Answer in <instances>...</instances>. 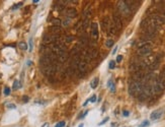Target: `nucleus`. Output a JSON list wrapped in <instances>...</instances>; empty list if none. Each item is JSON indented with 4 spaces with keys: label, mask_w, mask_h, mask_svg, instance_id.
<instances>
[{
    "label": "nucleus",
    "mask_w": 165,
    "mask_h": 127,
    "mask_svg": "<svg viewBox=\"0 0 165 127\" xmlns=\"http://www.w3.org/2000/svg\"><path fill=\"white\" fill-rule=\"evenodd\" d=\"M152 43L151 42H144L141 41V43L138 45V49H137V55L142 58L148 56L149 54L152 53Z\"/></svg>",
    "instance_id": "obj_1"
},
{
    "label": "nucleus",
    "mask_w": 165,
    "mask_h": 127,
    "mask_svg": "<svg viewBox=\"0 0 165 127\" xmlns=\"http://www.w3.org/2000/svg\"><path fill=\"white\" fill-rule=\"evenodd\" d=\"M142 89H143L142 82L132 80V79L129 82V94L132 97H134V98H138L139 95L142 93Z\"/></svg>",
    "instance_id": "obj_2"
},
{
    "label": "nucleus",
    "mask_w": 165,
    "mask_h": 127,
    "mask_svg": "<svg viewBox=\"0 0 165 127\" xmlns=\"http://www.w3.org/2000/svg\"><path fill=\"white\" fill-rule=\"evenodd\" d=\"M118 9H119V13H120L121 16H130L132 10H131L130 6H129L128 2L127 1H119L118 2Z\"/></svg>",
    "instance_id": "obj_3"
},
{
    "label": "nucleus",
    "mask_w": 165,
    "mask_h": 127,
    "mask_svg": "<svg viewBox=\"0 0 165 127\" xmlns=\"http://www.w3.org/2000/svg\"><path fill=\"white\" fill-rule=\"evenodd\" d=\"M150 16H151V19H152L153 21H154L155 23H156L157 25H159V27L165 25V15L163 14L162 12L153 13V14H151Z\"/></svg>",
    "instance_id": "obj_4"
},
{
    "label": "nucleus",
    "mask_w": 165,
    "mask_h": 127,
    "mask_svg": "<svg viewBox=\"0 0 165 127\" xmlns=\"http://www.w3.org/2000/svg\"><path fill=\"white\" fill-rule=\"evenodd\" d=\"M112 23L115 25V27H117V30L121 31L123 27V21H122V16L120 15L119 12H115L112 15Z\"/></svg>",
    "instance_id": "obj_5"
},
{
    "label": "nucleus",
    "mask_w": 165,
    "mask_h": 127,
    "mask_svg": "<svg viewBox=\"0 0 165 127\" xmlns=\"http://www.w3.org/2000/svg\"><path fill=\"white\" fill-rule=\"evenodd\" d=\"M87 63L85 62L84 60H81L80 63H79L78 65V69H77V71H78V75L80 77H82L84 74H86L87 72Z\"/></svg>",
    "instance_id": "obj_6"
},
{
    "label": "nucleus",
    "mask_w": 165,
    "mask_h": 127,
    "mask_svg": "<svg viewBox=\"0 0 165 127\" xmlns=\"http://www.w3.org/2000/svg\"><path fill=\"white\" fill-rule=\"evenodd\" d=\"M91 37H92V41H97L99 37L98 34V25L96 23H91Z\"/></svg>",
    "instance_id": "obj_7"
},
{
    "label": "nucleus",
    "mask_w": 165,
    "mask_h": 127,
    "mask_svg": "<svg viewBox=\"0 0 165 127\" xmlns=\"http://www.w3.org/2000/svg\"><path fill=\"white\" fill-rule=\"evenodd\" d=\"M163 114V110L162 109H159V110H155L154 112L151 113V116H150V119L152 121H155V120H158L159 118H161Z\"/></svg>",
    "instance_id": "obj_8"
},
{
    "label": "nucleus",
    "mask_w": 165,
    "mask_h": 127,
    "mask_svg": "<svg viewBox=\"0 0 165 127\" xmlns=\"http://www.w3.org/2000/svg\"><path fill=\"white\" fill-rule=\"evenodd\" d=\"M106 33L108 36H115L117 33H118V30H117V27H115V25L112 23V21L109 23V27H108V29H107Z\"/></svg>",
    "instance_id": "obj_9"
},
{
    "label": "nucleus",
    "mask_w": 165,
    "mask_h": 127,
    "mask_svg": "<svg viewBox=\"0 0 165 127\" xmlns=\"http://www.w3.org/2000/svg\"><path fill=\"white\" fill-rule=\"evenodd\" d=\"M109 23H110V21H109V19L107 16L104 17V19H102V21H101V23H100L102 31H104V32L107 31V29H108V27H109Z\"/></svg>",
    "instance_id": "obj_10"
},
{
    "label": "nucleus",
    "mask_w": 165,
    "mask_h": 127,
    "mask_svg": "<svg viewBox=\"0 0 165 127\" xmlns=\"http://www.w3.org/2000/svg\"><path fill=\"white\" fill-rule=\"evenodd\" d=\"M158 79L159 81H160V83L162 84L163 89L165 90V68L163 69L162 71H161V73L158 75Z\"/></svg>",
    "instance_id": "obj_11"
},
{
    "label": "nucleus",
    "mask_w": 165,
    "mask_h": 127,
    "mask_svg": "<svg viewBox=\"0 0 165 127\" xmlns=\"http://www.w3.org/2000/svg\"><path fill=\"white\" fill-rule=\"evenodd\" d=\"M66 15H67V17H70V19L75 17L77 15L76 9H75V8H68L66 10Z\"/></svg>",
    "instance_id": "obj_12"
},
{
    "label": "nucleus",
    "mask_w": 165,
    "mask_h": 127,
    "mask_svg": "<svg viewBox=\"0 0 165 127\" xmlns=\"http://www.w3.org/2000/svg\"><path fill=\"white\" fill-rule=\"evenodd\" d=\"M98 81H99L98 77H95V78H93L92 80H91V82H90V86H91V89L95 90V89L97 88V86H98Z\"/></svg>",
    "instance_id": "obj_13"
},
{
    "label": "nucleus",
    "mask_w": 165,
    "mask_h": 127,
    "mask_svg": "<svg viewBox=\"0 0 165 127\" xmlns=\"http://www.w3.org/2000/svg\"><path fill=\"white\" fill-rule=\"evenodd\" d=\"M107 86H108V88H110V91H112V93H115V92H116V86H115V83L112 82V79H109V80H108Z\"/></svg>",
    "instance_id": "obj_14"
},
{
    "label": "nucleus",
    "mask_w": 165,
    "mask_h": 127,
    "mask_svg": "<svg viewBox=\"0 0 165 127\" xmlns=\"http://www.w3.org/2000/svg\"><path fill=\"white\" fill-rule=\"evenodd\" d=\"M50 31H51L52 33H54V34H58L59 32L61 31V27H55V25H53V27H51Z\"/></svg>",
    "instance_id": "obj_15"
},
{
    "label": "nucleus",
    "mask_w": 165,
    "mask_h": 127,
    "mask_svg": "<svg viewBox=\"0 0 165 127\" xmlns=\"http://www.w3.org/2000/svg\"><path fill=\"white\" fill-rule=\"evenodd\" d=\"M70 23H71V19H70V17H66V19H65L64 21H62V23H61V25H62L63 27H68V25H70Z\"/></svg>",
    "instance_id": "obj_16"
},
{
    "label": "nucleus",
    "mask_w": 165,
    "mask_h": 127,
    "mask_svg": "<svg viewBox=\"0 0 165 127\" xmlns=\"http://www.w3.org/2000/svg\"><path fill=\"white\" fill-rule=\"evenodd\" d=\"M105 46L107 47V48H110V47L114 46V40L112 39H108L106 42H105Z\"/></svg>",
    "instance_id": "obj_17"
},
{
    "label": "nucleus",
    "mask_w": 165,
    "mask_h": 127,
    "mask_svg": "<svg viewBox=\"0 0 165 127\" xmlns=\"http://www.w3.org/2000/svg\"><path fill=\"white\" fill-rule=\"evenodd\" d=\"M61 23H62V21H61L59 19H53V25H55V27H60Z\"/></svg>",
    "instance_id": "obj_18"
},
{
    "label": "nucleus",
    "mask_w": 165,
    "mask_h": 127,
    "mask_svg": "<svg viewBox=\"0 0 165 127\" xmlns=\"http://www.w3.org/2000/svg\"><path fill=\"white\" fill-rule=\"evenodd\" d=\"M18 46H19V48L23 51H25L27 49V43H25V42H20V43L18 44Z\"/></svg>",
    "instance_id": "obj_19"
},
{
    "label": "nucleus",
    "mask_w": 165,
    "mask_h": 127,
    "mask_svg": "<svg viewBox=\"0 0 165 127\" xmlns=\"http://www.w3.org/2000/svg\"><path fill=\"white\" fill-rule=\"evenodd\" d=\"M147 126H149V121L148 120L143 121V122L141 123L140 125H139V127H147Z\"/></svg>",
    "instance_id": "obj_20"
},
{
    "label": "nucleus",
    "mask_w": 165,
    "mask_h": 127,
    "mask_svg": "<svg viewBox=\"0 0 165 127\" xmlns=\"http://www.w3.org/2000/svg\"><path fill=\"white\" fill-rule=\"evenodd\" d=\"M108 66H109V69H114L115 67H116V61L112 60V61H110V62H109Z\"/></svg>",
    "instance_id": "obj_21"
},
{
    "label": "nucleus",
    "mask_w": 165,
    "mask_h": 127,
    "mask_svg": "<svg viewBox=\"0 0 165 127\" xmlns=\"http://www.w3.org/2000/svg\"><path fill=\"white\" fill-rule=\"evenodd\" d=\"M72 41H73V37H72V36H67V37H66V41H65V42L67 43V44L71 43Z\"/></svg>",
    "instance_id": "obj_22"
},
{
    "label": "nucleus",
    "mask_w": 165,
    "mask_h": 127,
    "mask_svg": "<svg viewBox=\"0 0 165 127\" xmlns=\"http://www.w3.org/2000/svg\"><path fill=\"white\" fill-rule=\"evenodd\" d=\"M55 127H65V121H60L59 123H57Z\"/></svg>",
    "instance_id": "obj_23"
},
{
    "label": "nucleus",
    "mask_w": 165,
    "mask_h": 127,
    "mask_svg": "<svg viewBox=\"0 0 165 127\" xmlns=\"http://www.w3.org/2000/svg\"><path fill=\"white\" fill-rule=\"evenodd\" d=\"M9 94H10V89H9L8 86H6V88L4 89V95L5 96H8Z\"/></svg>",
    "instance_id": "obj_24"
},
{
    "label": "nucleus",
    "mask_w": 165,
    "mask_h": 127,
    "mask_svg": "<svg viewBox=\"0 0 165 127\" xmlns=\"http://www.w3.org/2000/svg\"><path fill=\"white\" fill-rule=\"evenodd\" d=\"M95 101H96V96H95V95H93V96L91 97L90 99H89V102H91V103H94Z\"/></svg>",
    "instance_id": "obj_25"
},
{
    "label": "nucleus",
    "mask_w": 165,
    "mask_h": 127,
    "mask_svg": "<svg viewBox=\"0 0 165 127\" xmlns=\"http://www.w3.org/2000/svg\"><path fill=\"white\" fill-rule=\"evenodd\" d=\"M129 115H130V112H129V111H127V110L123 111V116L124 117H128Z\"/></svg>",
    "instance_id": "obj_26"
},
{
    "label": "nucleus",
    "mask_w": 165,
    "mask_h": 127,
    "mask_svg": "<svg viewBox=\"0 0 165 127\" xmlns=\"http://www.w3.org/2000/svg\"><path fill=\"white\" fill-rule=\"evenodd\" d=\"M122 60H123V56H122V55H119V56L117 57V62H118V63H120Z\"/></svg>",
    "instance_id": "obj_27"
},
{
    "label": "nucleus",
    "mask_w": 165,
    "mask_h": 127,
    "mask_svg": "<svg viewBox=\"0 0 165 127\" xmlns=\"http://www.w3.org/2000/svg\"><path fill=\"white\" fill-rule=\"evenodd\" d=\"M29 50H33V39H29Z\"/></svg>",
    "instance_id": "obj_28"
},
{
    "label": "nucleus",
    "mask_w": 165,
    "mask_h": 127,
    "mask_svg": "<svg viewBox=\"0 0 165 127\" xmlns=\"http://www.w3.org/2000/svg\"><path fill=\"white\" fill-rule=\"evenodd\" d=\"M87 113H88V112H87V111H85L84 113H82V114H81V116L79 117V119H83V118H84V117L87 115Z\"/></svg>",
    "instance_id": "obj_29"
},
{
    "label": "nucleus",
    "mask_w": 165,
    "mask_h": 127,
    "mask_svg": "<svg viewBox=\"0 0 165 127\" xmlns=\"http://www.w3.org/2000/svg\"><path fill=\"white\" fill-rule=\"evenodd\" d=\"M107 121H108V118H105V119H103V120H102V121H101V122H100V123H99V124H98V125H103V124H104V123H106V122H107Z\"/></svg>",
    "instance_id": "obj_30"
},
{
    "label": "nucleus",
    "mask_w": 165,
    "mask_h": 127,
    "mask_svg": "<svg viewBox=\"0 0 165 127\" xmlns=\"http://www.w3.org/2000/svg\"><path fill=\"white\" fill-rule=\"evenodd\" d=\"M21 5H22V3H19V4H16V5H14V6L12 7V9H13V10H14V9L18 8V7H19V6H21Z\"/></svg>",
    "instance_id": "obj_31"
},
{
    "label": "nucleus",
    "mask_w": 165,
    "mask_h": 127,
    "mask_svg": "<svg viewBox=\"0 0 165 127\" xmlns=\"http://www.w3.org/2000/svg\"><path fill=\"white\" fill-rule=\"evenodd\" d=\"M17 83H18V81L15 80L14 81V84H13V89H14V90H16V89H17Z\"/></svg>",
    "instance_id": "obj_32"
},
{
    "label": "nucleus",
    "mask_w": 165,
    "mask_h": 127,
    "mask_svg": "<svg viewBox=\"0 0 165 127\" xmlns=\"http://www.w3.org/2000/svg\"><path fill=\"white\" fill-rule=\"evenodd\" d=\"M110 126H112V127H118L119 124H118V123L115 122V123H112V125H110Z\"/></svg>",
    "instance_id": "obj_33"
},
{
    "label": "nucleus",
    "mask_w": 165,
    "mask_h": 127,
    "mask_svg": "<svg viewBox=\"0 0 165 127\" xmlns=\"http://www.w3.org/2000/svg\"><path fill=\"white\" fill-rule=\"evenodd\" d=\"M42 127H50V124H49V123H44Z\"/></svg>",
    "instance_id": "obj_34"
},
{
    "label": "nucleus",
    "mask_w": 165,
    "mask_h": 127,
    "mask_svg": "<svg viewBox=\"0 0 165 127\" xmlns=\"http://www.w3.org/2000/svg\"><path fill=\"white\" fill-rule=\"evenodd\" d=\"M27 101H29V98H27V96L23 97V102H27Z\"/></svg>",
    "instance_id": "obj_35"
},
{
    "label": "nucleus",
    "mask_w": 165,
    "mask_h": 127,
    "mask_svg": "<svg viewBox=\"0 0 165 127\" xmlns=\"http://www.w3.org/2000/svg\"><path fill=\"white\" fill-rule=\"evenodd\" d=\"M117 50H118V47H116V48H115V49H114V51H112V54H116Z\"/></svg>",
    "instance_id": "obj_36"
},
{
    "label": "nucleus",
    "mask_w": 165,
    "mask_h": 127,
    "mask_svg": "<svg viewBox=\"0 0 165 127\" xmlns=\"http://www.w3.org/2000/svg\"><path fill=\"white\" fill-rule=\"evenodd\" d=\"M33 3H39V2H40V1H39V0H33Z\"/></svg>",
    "instance_id": "obj_37"
},
{
    "label": "nucleus",
    "mask_w": 165,
    "mask_h": 127,
    "mask_svg": "<svg viewBox=\"0 0 165 127\" xmlns=\"http://www.w3.org/2000/svg\"><path fill=\"white\" fill-rule=\"evenodd\" d=\"M79 127H83V124H80L79 125Z\"/></svg>",
    "instance_id": "obj_38"
}]
</instances>
